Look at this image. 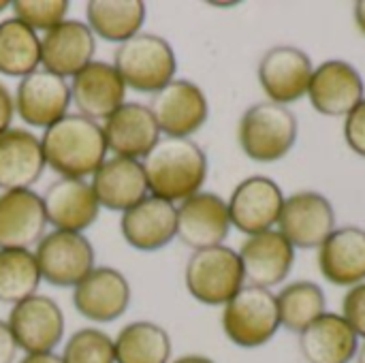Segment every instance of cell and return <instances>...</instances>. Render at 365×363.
Returning <instances> with one entry per match:
<instances>
[{
	"mask_svg": "<svg viewBox=\"0 0 365 363\" xmlns=\"http://www.w3.org/2000/svg\"><path fill=\"white\" fill-rule=\"evenodd\" d=\"M45 227L43 201L32 188L0 195V250H30L45 235Z\"/></svg>",
	"mask_w": 365,
	"mask_h": 363,
	"instance_id": "obj_23",
	"label": "cell"
},
{
	"mask_svg": "<svg viewBox=\"0 0 365 363\" xmlns=\"http://www.w3.org/2000/svg\"><path fill=\"white\" fill-rule=\"evenodd\" d=\"M237 255L244 267V280L259 289L282 285L295 261V248L274 229L246 237Z\"/></svg>",
	"mask_w": 365,
	"mask_h": 363,
	"instance_id": "obj_20",
	"label": "cell"
},
{
	"mask_svg": "<svg viewBox=\"0 0 365 363\" xmlns=\"http://www.w3.org/2000/svg\"><path fill=\"white\" fill-rule=\"evenodd\" d=\"M150 111L167 137L190 139L210 116L205 92L190 79H173L150 98Z\"/></svg>",
	"mask_w": 365,
	"mask_h": 363,
	"instance_id": "obj_9",
	"label": "cell"
},
{
	"mask_svg": "<svg viewBox=\"0 0 365 363\" xmlns=\"http://www.w3.org/2000/svg\"><path fill=\"white\" fill-rule=\"evenodd\" d=\"M242 152L257 163L284 158L297 141V118L284 105L263 101L244 111L237 126Z\"/></svg>",
	"mask_w": 365,
	"mask_h": 363,
	"instance_id": "obj_4",
	"label": "cell"
},
{
	"mask_svg": "<svg viewBox=\"0 0 365 363\" xmlns=\"http://www.w3.org/2000/svg\"><path fill=\"white\" fill-rule=\"evenodd\" d=\"M355 21H357V28L361 30V34H365V0L355 2Z\"/></svg>",
	"mask_w": 365,
	"mask_h": 363,
	"instance_id": "obj_40",
	"label": "cell"
},
{
	"mask_svg": "<svg viewBox=\"0 0 365 363\" xmlns=\"http://www.w3.org/2000/svg\"><path fill=\"white\" fill-rule=\"evenodd\" d=\"M284 199L287 197L272 178L252 175L242 180L227 201L231 227L248 237L272 231V227L278 225Z\"/></svg>",
	"mask_w": 365,
	"mask_h": 363,
	"instance_id": "obj_12",
	"label": "cell"
},
{
	"mask_svg": "<svg viewBox=\"0 0 365 363\" xmlns=\"http://www.w3.org/2000/svg\"><path fill=\"white\" fill-rule=\"evenodd\" d=\"M355 362L365 363V344H364V347H359V351H357V357H355Z\"/></svg>",
	"mask_w": 365,
	"mask_h": 363,
	"instance_id": "obj_42",
	"label": "cell"
},
{
	"mask_svg": "<svg viewBox=\"0 0 365 363\" xmlns=\"http://www.w3.org/2000/svg\"><path fill=\"white\" fill-rule=\"evenodd\" d=\"M171 363H216L214 359L205 357V355H184V357H178L175 362Z\"/></svg>",
	"mask_w": 365,
	"mask_h": 363,
	"instance_id": "obj_41",
	"label": "cell"
},
{
	"mask_svg": "<svg viewBox=\"0 0 365 363\" xmlns=\"http://www.w3.org/2000/svg\"><path fill=\"white\" fill-rule=\"evenodd\" d=\"M90 186L101 208L120 214H124L150 195L141 160L122 156L107 158L92 175Z\"/></svg>",
	"mask_w": 365,
	"mask_h": 363,
	"instance_id": "obj_24",
	"label": "cell"
},
{
	"mask_svg": "<svg viewBox=\"0 0 365 363\" xmlns=\"http://www.w3.org/2000/svg\"><path fill=\"white\" fill-rule=\"evenodd\" d=\"M319 267L336 287L365 282V231L359 227L336 229L319 248Z\"/></svg>",
	"mask_w": 365,
	"mask_h": 363,
	"instance_id": "obj_27",
	"label": "cell"
},
{
	"mask_svg": "<svg viewBox=\"0 0 365 363\" xmlns=\"http://www.w3.org/2000/svg\"><path fill=\"white\" fill-rule=\"evenodd\" d=\"M141 165L150 195L173 205L201 193L207 180L205 152L197 141L184 137H160Z\"/></svg>",
	"mask_w": 365,
	"mask_h": 363,
	"instance_id": "obj_2",
	"label": "cell"
},
{
	"mask_svg": "<svg viewBox=\"0 0 365 363\" xmlns=\"http://www.w3.org/2000/svg\"><path fill=\"white\" fill-rule=\"evenodd\" d=\"M41 148L47 167L60 178L86 180L107 160V141L103 126L79 113H66L41 135Z\"/></svg>",
	"mask_w": 365,
	"mask_h": 363,
	"instance_id": "obj_1",
	"label": "cell"
},
{
	"mask_svg": "<svg viewBox=\"0 0 365 363\" xmlns=\"http://www.w3.org/2000/svg\"><path fill=\"white\" fill-rule=\"evenodd\" d=\"M124 242L139 252H156L178 237V208L148 195L120 216Z\"/></svg>",
	"mask_w": 365,
	"mask_h": 363,
	"instance_id": "obj_17",
	"label": "cell"
},
{
	"mask_svg": "<svg viewBox=\"0 0 365 363\" xmlns=\"http://www.w3.org/2000/svg\"><path fill=\"white\" fill-rule=\"evenodd\" d=\"M41 68V36L17 17L0 21V73L19 77Z\"/></svg>",
	"mask_w": 365,
	"mask_h": 363,
	"instance_id": "obj_30",
	"label": "cell"
},
{
	"mask_svg": "<svg viewBox=\"0 0 365 363\" xmlns=\"http://www.w3.org/2000/svg\"><path fill=\"white\" fill-rule=\"evenodd\" d=\"M13 17L24 21L34 32H47L66 19L71 2L66 0H15L11 2Z\"/></svg>",
	"mask_w": 365,
	"mask_h": 363,
	"instance_id": "obj_34",
	"label": "cell"
},
{
	"mask_svg": "<svg viewBox=\"0 0 365 363\" xmlns=\"http://www.w3.org/2000/svg\"><path fill=\"white\" fill-rule=\"evenodd\" d=\"M145 13L143 0H90L86 24L94 36L120 45L141 32Z\"/></svg>",
	"mask_w": 365,
	"mask_h": 363,
	"instance_id": "obj_28",
	"label": "cell"
},
{
	"mask_svg": "<svg viewBox=\"0 0 365 363\" xmlns=\"http://www.w3.org/2000/svg\"><path fill=\"white\" fill-rule=\"evenodd\" d=\"M71 98L79 116L105 122L126 103V83L111 62L92 60L71 79Z\"/></svg>",
	"mask_w": 365,
	"mask_h": 363,
	"instance_id": "obj_15",
	"label": "cell"
},
{
	"mask_svg": "<svg viewBox=\"0 0 365 363\" xmlns=\"http://www.w3.org/2000/svg\"><path fill=\"white\" fill-rule=\"evenodd\" d=\"M103 133L113 156L143 160L160 141V128L148 105L124 103L103 122Z\"/></svg>",
	"mask_w": 365,
	"mask_h": 363,
	"instance_id": "obj_22",
	"label": "cell"
},
{
	"mask_svg": "<svg viewBox=\"0 0 365 363\" xmlns=\"http://www.w3.org/2000/svg\"><path fill=\"white\" fill-rule=\"evenodd\" d=\"M17 363H64L60 355L56 353H34V355H24Z\"/></svg>",
	"mask_w": 365,
	"mask_h": 363,
	"instance_id": "obj_39",
	"label": "cell"
},
{
	"mask_svg": "<svg viewBox=\"0 0 365 363\" xmlns=\"http://www.w3.org/2000/svg\"><path fill=\"white\" fill-rule=\"evenodd\" d=\"M344 139L355 154L365 158V98L344 118Z\"/></svg>",
	"mask_w": 365,
	"mask_h": 363,
	"instance_id": "obj_36",
	"label": "cell"
},
{
	"mask_svg": "<svg viewBox=\"0 0 365 363\" xmlns=\"http://www.w3.org/2000/svg\"><path fill=\"white\" fill-rule=\"evenodd\" d=\"M278 329V304L269 289L244 285L240 293L225 304L222 332L240 349L265 347Z\"/></svg>",
	"mask_w": 365,
	"mask_h": 363,
	"instance_id": "obj_6",
	"label": "cell"
},
{
	"mask_svg": "<svg viewBox=\"0 0 365 363\" xmlns=\"http://www.w3.org/2000/svg\"><path fill=\"white\" fill-rule=\"evenodd\" d=\"M9 6H11V2H9V0H0V13H2V11H6Z\"/></svg>",
	"mask_w": 365,
	"mask_h": 363,
	"instance_id": "obj_43",
	"label": "cell"
},
{
	"mask_svg": "<svg viewBox=\"0 0 365 363\" xmlns=\"http://www.w3.org/2000/svg\"><path fill=\"white\" fill-rule=\"evenodd\" d=\"M34 259L41 280L58 289H75L96 267L92 242L83 233L71 231L45 233L34 248Z\"/></svg>",
	"mask_w": 365,
	"mask_h": 363,
	"instance_id": "obj_7",
	"label": "cell"
},
{
	"mask_svg": "<svg viewBox=\"0 0 365 363\" xmlns=\"http://www.w3.org/2000/svg\"><path fill=\"white\" fill-rule=\"evenodd\" d=\"M96 53V36L86 21L64 19L41 36V66L62 79H73Z\"/></svg>",
	"mask_w": 365,
	"mask_h": 363,
	"instance_id": "obj_14",
	"label": "cell"
},
{
	"mask_svg": "<svg viewBox=\"0 0 365 363\" xmlns=\"http://www.w3.org/2000/svg\"><path fill=\"white\" fill-rule=\"evenodd\" d=\"M45 167L41 137L26 128H9L0 135V188L4 193L30 190Z\"/></svg>",
	"mask_w": 365,
	"mask_h": 363,
	"instance_id": "obj_25",
	"label": "cell"
},
{
	"mask_svg": "<svg viewBox=\"0 0 365 363\" xmlns=\"http://www.w3.org/2000/svg\"><path fill=\"white\" fill-rule=\"evenodd\" d=\"M6 325L26 355L53 353L64 338V312L56 300L47 295H32L11 306Z\"/></svg>",
	"mask_w": 365,
	"mask_h": 363,
	"instance_id": "obj_8",
	"label": "cell"
},
{
	"mask_svg": "<svg viewBox=\"0 0 365 363\" xmlns=\"http://www.w3.org/2000/svg\"><path fill=\"white\" fill-rule=\"evenodd\" d=\"M278 317L280 327L302 334L306 327H310L319 317L325 315V293L319 285L310 280H297L287 285L278 295Z\"/></svg>",
	"mask_w": 365,
	"mask_h": 363,
	"instance_id": "obj_31",
	"label": "cell"
},
{
	"mask_svg": "<svg viewBox=\"0 0 365 363\" xmlns=\"http://www.w3.org/2000/svg\"><path fill=\"white\" fill-rule=\"evenodd\" d=\"M115 363H171V336L152 321H133L113 338Z\"/></svg>",
	"mask_w": 365,
	"mask_h": 363,
	"instance_id": "obj_29",
	"label": "cell"
},
{
	"mask_svg": "<svg viewBox=\"0 0 365 363\" xmlns=\"http://www.w3.org/2000/svg\"><path fill=\"white\" fill-rule=\"evenodd\" d=\"M115 71L124 79L126 88L154 94L175 79L178 58L171 43L152 32H139L137 36L120 43L113 51Z\"/></svg>",
	"mask_w": 365,
	"mask_h": 363,
	"instance_id": "obj_3",
	"label": "cell"
},
{
	"mask_svg": "<svg viewBox=\"0 0 365 363\" xmlns=\"http://www.w3.org/2000/svg\"><path fill=\"white\" fill-rule=\"evenodd\" d=\"M278 227L293 248H321V244L336 231V212L329 199L321 193H295L284 199Z\"/></svg>",
	"mask_w": 365,
	"mask_h": 363,
	"instance_id": "obj_10",
	"label": "cell"
},
{
	"mask_svg": "<svg viewBox=\"0 0 365 363\" xmlns=\"http://www.w3.org/2000/svg\"><path fill=\"white\" fill-rule=\"evenodd\" d=\"M17 342L6 325V321H0V363H15L17 357Z\"/></svg>",
	"mask_w": 365,
	"mask_h": 363,
	"instance_id": "obj_38",
	"label": "cell"
},
{
	"mask_svg": "<svg viewBox=\"0 0 365 363\" xmlns=\"http://www.w3.org/2000/svg\"><path fill=\"white\" fill-rule=\"evenodd\" d=\"M178 208V237L192 250L222 246L231 231L227 201L214 193H197Z\"/></svg>",
	"mask_w": 365,
	"mask_h": 363,
	"instance_id": "obj_18",
	"label": "cell"
},
{
	"mask_svg": "<svg viewBox=\"0 0 365 363\" xmlns=\"http://www.w3.org/2000/svg\"><path fill=\"white\" fill-rule=\"evenodd\" d=\"M342 317L359 338H365V282L349 289L342 300Z\"/></svg>",
	"mask_w": 365,
	"mask_h": 363,
	"instance_id": "obj_35",
	"label": "cell"
},
{
	"mask_svg": "<svg viewBox=\"0 0 365 363\" xmlns=\"http://www.w3.org/2000/svg\"><path fill=\"white\" fill-rule=\"evenodd\" d=\"M64 363H115L113 338L96 327L73 332L62 349Z\"/></svg>",
	"mask_w": 365,
	"mask_h": 363,
	"instance_id": "obj_33",
	"label": "cell"
},
{
	"mask_svg": "<svg viewBox=\"0 0 365 363\" xmlns=\"http://www.w3.org/2000/svg\"><path fill=\"white\" fill-rule=\"evenodd\" d=\"M13 118H15V101L11 90L0 81V135L13 128Z\"/></svg>",
	"mask_w": 365,
	"mask_h": 363,
	"instance_id": "obj_37",
	"label": "cell"
},
{
	"mask_svg": "<svg viewBox=\"0 0 365 363\" xmlns=\"http://www.w3.org/2000/svg\"><path fill=\"white\" fill-rule=\"evenodd\" d=\"M73 306L92 323H113L130 306V285L122 272L109 265L94 267L73 289Z\"/></svg>",
	"mask_w": 365,
	"mask_h": 363,
	"instance_id": "obj_16",
	"label": "cell"
},
{
	"mask_svg": "<svg viewBox=\"0 0 365 363\" xmlns=\"http://www.w3.org/2000/svg\"><path fill=\"white\" fill-rule=\"evenodd\" d=\"M13 101L19 120L32 128L43 131L62 120L73 105L68 81L45 68H38L19 79Z\"/></svg>",
	"mask_w": 365,
	"mask_h": 363,
	"instance_id": "obj_11",
	"label": "cell"
},
{
	"mask_svg": "<svg viewBox=\"0 0 365 363\" xmlns=\"http://www.w3.org/2000/svg\"><path fill=\"white\" fill-rule=\"evenodd\" d=\"M41 285V272L32 250H0V302L15 306Z\"/></svg>",
	"mask_w": 365,
	"mask_h": 363,
	"instance_id": "obj_32",
	"label": "cell"
},
{
	"mask_svg": "<svg viewBox=\"0 0 365 363\" xmlns=\"http://www.w3.org/2000/svg\"><path fill=\"white\" fill-rule=\"evenodd\" d=\"M308 96L323 116H349L365 98V88L357 68L344 60H327L314 68Z\"/></svg>",
	"mask_w": 365,
	"mask_h": 363,
	"instance_id": "obj_21",
	"label": "cell"
},
{
	"mask_svg": "<svg viewBox=\"0 0 365 363\" xmlns=\"http://www.w3.org/2000/svg\"><path fill=\"white\" fill-rule=\"evenodd\" d=\"M314 66L306 51L293 45H276L259 62V83L272 103L289 105L308 94Z\"/></svg>",
	"mask_w": 365,
	"mask_h": 363,
	"instance_id": "obj_13",
	"label": "cell"
},
{
	"mask_svg": "<svg viewBox=\"0 0 365 363\" xmlns=\"http://www.w3.org/2000/svg\"><path fill=\"white\" fill-rule=\"evenodd\" d=\"M184 282L199 304L225 306L246 282L240 255L227 246L195 250L186 263Z\"/></svg>",
	"mask_w": 365,
	"mask_h": 363,
	"instance_id": "obj_5",
	"label": "cell"
},
{
	"mask_svg": "<svg viewBox=\"0 0 365 363\" xmlns=\"http://www.w3.org/2000/svg\"><path fill=\"white\" fill-rule=\"evenodd\" d=\"M41 201L47 225H51L53 231L83 233L94 225L101 212L96 195L86 180L60 178L45 188Z\"/></svg>",
	"mask_w": 365,
	"mask_h": 363,
	"instance_id": "obj_19",
	"label": "cell"
},
{
	"mask_svg": "<svg viewBox=\"0 0 365 363\" xmlns=\"http://www.w3.org/2000/svg\"><path fill=\"white\" fill-rule=\"evenodd\" d=\"M359 351V336L342 315L325 312L299 334V353L306 363H351Z\"/></svg>",
	"mask_w": 365,
	"mask_h": 363,
	"instance_id": "obj_26",
	"label": "cell"
}]
</instances>
